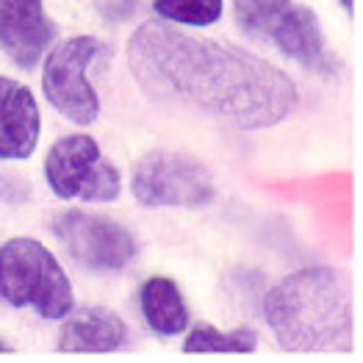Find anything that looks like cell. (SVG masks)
I'll list each match as a JSON object with an SVG mask.
<instances>
[{
	"instance_id": "cell-1",
	"label": "cell",
	"mask_w": 363,
	"mask_h": 363,
	"mask_svg": "<svg viewBox=\"0 0 363 363\" xmlns=\"http://www.w3.org/2000/svg\"><path fill=\"white\" fill-rule=\"evenodd\" d=\"M128 67L152 100L239 130L280 125L300 103L297 84L280 67L242 48L189 36L169 23H145L133 30Z\"/></svg>"
},
{
	"instance_id": "cell-2",
	"label": "cell",
	"mask_w": 363,
	"mask_h": 363,
	"mask_svg": "<svg viewBox=\"0 0 363 363\" xmlns=\"http://www.w3.org/2000/svg\"><path fill=\"white\" fill-rule=\"evenodd\" d=\"M264 319L289 352L347 350L352 341L347 277L330 267L291 272L264 297Z\"/></svg>"
},
{
	"instance_id": "cell-3",
	"label": "cell",
	"mask_w": 363,
	"mask_h": 363,
	"mask_svg": "<svg viewBox=\"0 0 363 363\" xmlns=\"http://www.w3.org/2000/svg\"><path fill=\"white\" fill-rule=\"evenodd\" d=\"M0 300L11 308H30L53 322L75 308L72 283L56 255L26 236L0 247Z\"/></svg>"
},
{
	"instance_id": "cell-4",
	"label": "cell",
	"mask_w": 363,
	"mask_h": 363,
	"mask_svg": "<svg viewBox=\"0 0 363 363\" xmlns=\"http://www.w3.org/2000/svg\"><path fill=\"white\" fill-rule=\"evenodd\" d=\"M236 23L311 72L333 75L335 56L316 14L297 0H233Z\"/></svg>"
},
{
	"instance_id": "cell-5",
	"label": "cell",
	"mask_w": 363,
	"mask_h": 363,
	"mask_svg": "<svg viewBox=\"0 0 363 363\" xmlns=\"http://www.w3.org/2000/svg\"><path fill=\"white\" fill-rule=\"evenodd\" d=\"M133 197L147 208H200L216 194L211 169L178 150H152L133 167Z\"/></svg>"
},
{
	"instance_id": "cell-6",
	"label": "cell",
	"mask_w": 363,
	"mask_h": 363,
	"mask_svg": "<svg viewBox=\"0 0 363 363\" xmlns=\"http://www.w3.org/2000/svg\"><path fill=\"white\" fill-rule=\"evenodd\" d=\"M45 181L61 200L111 203L122 191L117 167L103 155L89 133L61 136L45 158Z\"/></svg>"
},
{
	"instance_id": "cell-7",
	"label": "cell",
	"mask_w": 363,
	"mask_h": 363,
	"mask_svg": "<svg viewBox=\"0 0 363 363\" xmlns=\"http://www.w3.org/2000/svg\"><path fill=\"white\" fill-rule=\"evenodd\" d=\"M106 53L94 36H75L56 45L42 69V89L48 103L75 125H91L100 114V97L89 81V67Z\"/></svg>"
},
{
	"instance_id": "cell-8",
	"label": "cell",
	"mask_w": 363,
	"mask_h": 363,
	"mask_svg": "<svg viewBox=\"0 0 363 363\" xmlns=\"http://www.w3.org/2000/svg\"><path fill=\"white\" fill-rule=\"evenodd\" d=\"M64 252L89 272H122L136 258V242L120 222L89 211H64L53 225Z\"/></svg>"
},
{
	"instance_id": "cell-9",
	"label": "cell",
	"mask_w": 363,
	"mask_h": 363,
	"mask_svg": "<svg viewBox=\"0 0 363 363\" xmlns=\"http://www.w3.org/2000/svg\"><path fill=\"white\" fill-rule=\"evenodd\" d=\"M53 36L45 0H0V50L20 69H33L45 59Z\"/></svg>"
},
{
	"instance_id": "cell-10",
	"label": "cell",
	"mask_w": 363,
	"mask_h": 363,
	"mask_svg": "<svg viewBox=\"0 0 363 363\" xmlns=\"http://www.w3.org/2000/svg\"><path fill=\"white\" fill-rule=\"evenodd\" d=\"M42 136V114L33 91L0 75V161H26Z\"/></svg>"
},
{
	"instance_id": "cell-11",
	"label": "cell",
	"mask_w": 363,
	"mask_h": 363,
	"mask_svg": "<svg viewBox=\"0 0 363 363\" xmlns=\"http://www.w3.org/2000/svg\"><path fill=\"white\" fill-rule=\"evenodd\" d=\"M64 319L61 352H114L128 344V325L108 308H72Z\"/></svg>"
},
{
	"instance_id": "cell-12",
	"label": "cell",
	"mask_w": 363,
	"mask_h": 363,
	"mask_svg": "<svg viewBox=\"0 0 363 363\" xmlns=\"http://www.w3.org/2000/svg\"><path fill=\"white\" fill-rule=\"evenodd\" d=\"M142 316L152 333L178 335L189 328V308L181 289L169 277H150L139 291Z\"/></svg>"
},
{
	"instance_id": "cell-13",
	"label": "cell",
	"mask_w": 363,
	"mask_h": 363,
	"mask_svg": "<svg viewBox=\"0 0 363 363\" xmlns=\"http://www.w3.org/2000/svg\"><path fill=\"white\" fill-rule=\"evenodd\" d=\"M152 9L161 20L172 26L206 28L222 17L225 0H152Z\"/></svg>"
},
{
	"instance_id": "cell-14",
	"label": "cell",
	"mask_w": 363,
	"mask_h": 363,
	"mask_svg": "<svg viewBox=\"0 0 363 363\" xmlns=\"http://www.w3.org/2000/svg\"><path fill=\"white\" fill-rule=\"evenodd\" d=\"M258 347V333L250 328L239 330H216V328H194L186 335V352H252Z\"/></svg>"
},
{
	"instance_id": "cell-15",
	"label": "cell",
	"mask_w": 363,
	"mask_h": 363,
	"mask_svg": "<svg viewBox=\"0 0 363 363\" xmlns=\"http://www.w3.org/2000/svg\"><path fill=\"white\" fill-rule=\"evenodd\" d=\"M341 6H344V11H347V14H352V11H355V0H341Z\"/></svg>"
},
{
	"instance_id": "cell-16",
	"label": "cell",
	"mask_w": 363,
	"mask_h": 363,
	"mask_svg": "<svg viewBox=\"0 0 363 363\" xmlns=\"http://www.w3.org/2000/svg\"><path fill=\"white\" fill-rule=\"evenodd\" d=\"M0 352H9V344H6L3 338H0Z\"/></svg>"
}]
</instances>
